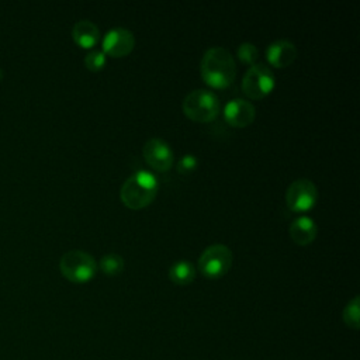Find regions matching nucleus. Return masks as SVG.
<instances>
[{
    "label": "nucleus",
    "instance_id": "nucleus-11",
    "mask_svg": "<svg viewBox=\"0 0 360 360\" xmlns=\"http://www.w3.org/2000/svg\"><path fill=\"white\" fill-rule=\"evenodd\" d=\"M266 58L274 68H287L297 58V46L288 39H276L267 45Z\"/></svg>",
    "mask_w": 360,
    "mask_h": 360
},
{
    "label": "nucleus",
    "instance_id": "nucleus-4",
    "mask_svg": "<svg viewBox=\"0 0 360 360\" xmlns=\"http://www.w3.org/2000/svg\"><path fill=\"white\" fill-rule=\"evenodd\" d=\"M59 269L69 281L86 283L94 277L97 271V263L90 253L73 249L62 255L59 260Z\"/></svg>",
    "mask_w": 360,
    "mask_h": 360
},
{
    "label": "nucleus",
    "instance_id": "nucleus-18",
    "mask_svg": "<svg viewBox=\"0 0 360 360\" xmlns=\"http://www.w3.org/2000/svg\"><path fill=\"white\" fill-rule=\"evenodd\" d=\"M84 65L89 70L97 72L101 70L105 65V53L103 51H90L86 56H84Z\"/></svg>",
    "mask_w": 360,
    "mask_h": 360
},
{
    "label": "nucleus",
    "instance_id": "nucleus-3",
    "mask_svg": "<svg viewBox=\"0 0 360 360\" xmlns=\"http://www.w3.org/2000/svg\"><path fill=\"white\" fill-rule=\"evenodd\" d=\"M183 112L195 122H210L217 118L221 103L218 96L208 89H195L183 100Z\"/></svg>",
    "mask_w": 360,
    "mask_h": 360
},
{
    "label": "nucleus",
    "instance_id": "nucleus-9",
    "mask_svg": "<svg viewBox=\"0 0 360 360\" xmlns=\"http://www.w3.org/2000/svg\"><path fill=\"white\" fill-rule=\"evenodd\" d=\"M135 46V37L132 31L124 27L108 30L103 37V52L114 58L128 55Z\"/></svg>",
    "mask_w": 360,
    "mask_h": 360
},
{
    "label": "nucleus",
    "instance_id": "nucleus-1",
    "mask_svg": "<svg viewBox=\"0 0 360 360\" xmlns=\"http://www.w3.org/2000/svg\"><path fill=\"white\" fill-rule=\"evenodd\" d=\"M201 77L215 89H224L236 77V63L232 53L224 46H212L205 51L200 63Z\"/></svg>",
    "mask_w": 360,
    "mask_h": 360
},
{
    "label": "nucleus",
    "instance_id": "nucleus-2",
    "mask_svg": "<svg viewBox=\"0 0 360 360\" xmlns=\"http://www.w3.org/2000/svg\"><path fill=\"white\" fill-rule=\"evenodd\" d=\"M158 187L159 183L153 173L148 170H138L122 183L120 197L124 205L129 208H143L155 200Z\"/></svg>",
    "mask_w": 360,
    "mask_h": 360
},
{
    "label": "nucleus",
    "instance_id": "nucleus-8",
    "mask_svg": "<svg viewBox=\"0 0 360 360\" xmlns=\"http://www.w3.org/2000/svg\"><path fill=\"white\" fill-rule=\"evenodd\" d=\"M142 155H143V159L146 160V163L158 172L169 170L172 167L173 159H174L170 145L160 138L148 139L143 145Z\"/></svg>",
    "mask_w": 360,
    "mask_h": 360
},
{
    "label": "nucleus",
    "instance_id": "nucleus-20",
    "mask_svg": "<svg viewBox=\"0 0 360 360\" xmlns=\"http://www.w3.org/2000/svg\"><path fill=\"white\" fill-rule=\"evenodd\" d=\"M1 77H3V70L0 69V79H1Z\"/></svg>",
    "mask_w": 360,
    "mask_h": 360
},
{
    "label": "nucleus",
    "instance_id": "nucleus-17",
    "mask_svg": "<svg viewBox=\"0 0 360 360\" xmlns=\"http://www.w3.org/2000/svg\"><path fill=\"white\" fill-rule=\"evenodd\" d=\"M236 55L239 58L240 62L243 63H249L250 66L256 63L257 58H259V49L256 48L255 44L252 42H242L239 46H238V51H236Z\"/></svg>",
    "mask_w": 360,
    "mask_h": 360
},
{
    "label": "nucleus",
    "instance_id": "nucleus-10",
    "mask_svg": "<svg viewBox=\"0 0 360 360\" xmlns=\"http://www.w3.org/2000/svg\"><path fill=\"white\" fill-rule=\"evenodd\" d=\"M255 105L245 98H232L224 107V118L232 127H246L253 122Z\"/></svg>",
    "mask_w": 360,
    "mask_h": 360
},
{
    "label": "nucleus",
    "instance_id": "nucleus-13",
    "mask_svg": "<svg viewBox=\"0 0 360 360\" xmlns=\"http://www.w3.org/2000/svg\"><path fill=\"white\" fill-rule=\"evenodd\" d=\"M72 37L82 48H93L100 41V30L90 20H79L72 28Z\"/></svg>",
    "mask_w": 360,
    "mask_h": 360
},
{
    "label": "nucleus",
    "instance_id": "nucleus-12",
    "mask_svg": "<svg viewBox=\"0 0 360 360\" xmlns=\"http://www.w3.org/2000/svg\"><path fill=\"white\" fill-rule=\"evenodd\" d=\"M316 222L307 215H300L297 217L291 224H290V236L291 239L301 246H305L311 243L315 236H316Z\"/></svg>",
    "mask_w": 360,
    "mask_h": 360
},
{
    "label": "nucleus",
    "instance_id": "nucleus-19",
    "mask_svg": "<svg viewBox=\"0 0 360 360\" xmlns=\"http://www.w3.org/2000/svg\"><path fill=\"white\" fill-rule=\"evenodd\" d=\"M198 166V159L195 158V155L193 153H186L180 158V160L177 162V170L181 174H188L191 172H194Z\"/></svg>",
    "mask_w": 360,
    "mask_h": 360
},
{
    "label": "nucleus",
    "instance_id": "nucleus-6",
    "mask_svg": "<svg viewBox=\"0 0 360 360\" xmlns=\"http://www.w3.org/2000/svg\"><path fill=\"white\" fill-rule=\"evenodd\" d=\"M276 84L273 70L264 63L252 65L243 75L242 90L243 93L253 100L267 96Z\"/></svg>",
    "mask_w": 360,
    "mask_h": 360
},
{
    "label": "nucleus",
    "instance_id": "nucleus-7",
    "mask_svg": "<svg viewBox=\"0 0 360 360\" xmlns=\"http://www.w3.org/2000/svg\"><path fill=\"white\" fill-rule=\"evenodd\" d=\"M318 200V188L309 179L294 180L285 191V204L294 212L311 210Z\"/></svg>",
    "mask_w": 360,
    "mask_h": 360
},
{
    "label": "nucleus",
    "instance_id": "nucleus-16",
    "mask_svg": "<svg viewBox=\"0 0 360 360\" xmlns=\"http://www.w3.org/2000/svg\"><path fill=\"white\" fill-rule=\"evenodd\" d=\"M359 297H354L352 301L347 302V305L343 309V321L347 326L353 329H359L360 321H359Z\"/></svg>",
    "mask_w": 360,
    "mask_h": 360
},
{
    "label": "nucleus",
    "instance_id": "nucleus-14",
    "mask_svg": "<svg viewBox=\"0 0 360 360\" xmlns=\"http://www.w3.org/2000/svg\"><path fill=\"white\" fill-rule=\"evenodd\" d=\"M195 277V267L188 260H177L169 267V278L174 284H188Z\"/></svg>",
    "mask_w": 360,
    "mask_h": 360
},
{
    "label": "nucleus",
    "instance_id": "nucleus-5",
    "mask_svg": "<svg viewBox=\"0 0 360 360\" xmlns=\"http://www.w3.org/2000/svg\"><path fill=\"white\" fill-rule=\"evenodd\" d=\"M232 259V252L226 245L214 243L207 246L200 255L198 270L207 278H219L229 271Z\"/></svg>",
    "mask_w": 360,
    "mask_h": 360
},
{
    "label": "nucleus",
    "instance_id": "nucleus-15",
    "mask_svg": "<svg viewBox=\"0 0 360 360\" xmlns=\"http://www.w3.org/2000/svg\"><path fill=\"white\" fill-rule=\"evenodd\" d=\"M124 257L118 253H107L100 259V269L108 276H115L124 269Z\"/></svg>",
    "mask_w": 360,
    "mask_h": 360
}]
</instances>
